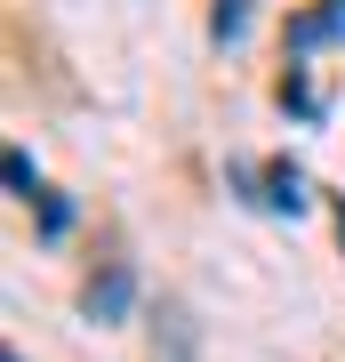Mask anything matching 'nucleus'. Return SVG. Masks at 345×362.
I'll return each mask as SVG.
<instances>
[{
    "mask_svg": "<svg viewBox=\"0 0 345 362\" xmlns=\"http://www.w3.org/2000/svg\"><path fill=\"white\" fill-rule=\"evenodd\" d=\"M128 290H137L128 266H104L97 282H89V314H97V322H121V314H128Z\"/></svg>",
    "mask_w": 345,
    "mask_h": 362,
    "instance_id": "obj_1",
    "label": "nucleus"
},
{
    "mask_svg": "<svg viewBox=\"0 0 345 362\" xmlns=\"http://www.w3.org/2000/svg\"><path fill=\"white\" fill-rule=\"evenodd\" d=\"M329 33H345V0H321L313 16H297V25H289L297 49H305V40H329Z\"/></svg>",
    "mask_w": 345,
    "mask_h": 362,
    "instance_id": "obj_2",
    "label": "nucleus"
},
{
    "mask_svg": "<svg viewBox=\"0 0 345 362\" xmlns=\"http://www.w3.org/2000/svg\"><path fill=\"white\" fill-rule=\"evenodd\" d=\"M265 185H273V194H265L273 209H297V202H305V177H297L289 161H273V177H265Z\"/></svg>",
    "mask_w": 345,
    "mask_h": 362,
    "instance_id": "obj_3",
    "label": "nucleus"
},
{
    "mask_svg": "<svg viewBox=\"0 0 345 362\" xmlns=\"http://www.w3.org/2000/svg\"><path fill=\"white\" fill-rule=\"evenodd\" d=\"M8 194H25V202H32V161H25V153H8Z\"/></svg>",
    "mask_w": 345,
    "mask_h": 362,
    "instance_id": "obj_4",
    "label": "nucleus"
},
{
    "mask_svg": "<svg viewBox=\"0 0 345 362\" xmlns=\"http://www.w3.org/2000/svg\"><path fill=\"white\" fill-rule=\"evenodd\" d=\"M241 25H249V8H241V0H217V33L233 40V33H241Z\"/></svg>",
    "mask_w": 345,
    "mask_h": 362,
    "instance_id": "obj_5",
    "label": "nucleus"
},
{
    "mask_svg": "<svg viewBox=\"0 0 345 362\" xmlns=\"http://www.w3.org/2000/svg\"><path fill=\"white\" fill-rule=\"evenodd\" d=\"M337 242H345V202H337Z\"/></svg>",
    "mask_w": 345,
    "mask_h": 362,
    "instance_id": "obj_6",
    "label": "nucleus"
},
{
    "mask_svg": "<svg viewBox=\"0 0 345 362\" xmlns=\"http://www.w3.org/2000/svg\"><path fill=\"white\" fill-rule=\"evenodd\" d=\"M0 362H25V354H0Z\"/></svg>",
    "mask_w": 345,
    "mask_h": 362,
    "instance_id": "obj_7",
    "label": "nucleus"
}]
</instances>
